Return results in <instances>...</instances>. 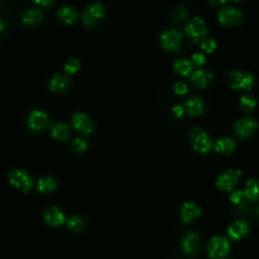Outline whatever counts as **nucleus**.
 <instances>
[{"mask_svg": "<svg viewBox=\"0 0 259 259\" xmlns=\"http://www.w3.org/2000/svg\"><path fill=\"white\" fill-rule=\"evenodd\" d=\"M77 18H78L77 12L72 7L65 6L58 11V19L66 24H72L73 22H75Z\"/></svg>", "mask_w": 259, "mask_h": 259, "instance_id": "obj_23", "label": "nucleus"}, {"mask_svg": "<svg viewBox=\"0 0 259 259\" xmlns=\"http://www.w3.org/2000/svg\"><path fill=\"white\" fill-rule=\"evenodd\" d=\"M244 195L249 200L256 201L259 199V180H249L246 183L245 190H244Z\"/></svg>", "mask_w": 259, "mask_h": 259, "instance_id": "obj_24", "label": "nucleus"}, {"mask_svg": "<svg viewBox=\"0 0 259 259\" xmlns=\"http://www.w3.org/2000/svg\"><path fill=\"white\" fill-rule=\"evenodd\" d=\"M234 1L235 2H239V1H241V0H234Z\"/></svg>", "mask_w": 259, "mask_h": 259, "instance_id": "obj_41", "label": "nucleus"}, {"mask_svg": "<svg viewBox=\"0 0 259 259\" xmlns=\"http://www.w3.org/2000/svg\"><path fill=\"white\" fill-rule=\"evenodd\" d=\"M69 84L70 79L68 76L63 74H56L49 82V89L53 92H62L69 87Z\"/></svg>", "mask_w": 259, "mask_h": 259, "instance_id": "obj_15", "label": "nucleus"}, {"mask_svg": "<svg viewBox=\"0 0 259 259\" xmlns=\"http://www.w3.org/2000/svg\"><path fill=\"white\" fill-rule=\"evenodd\" d=\"M186 18V10L183 6H178L173 13V20L175 22H180Z\"/></svg>", "mask_w": 259, "mask_h": 259, "instance_id": "obj_32", "label": "nucleus"}, {"mask_svg": "<svg viewBox=\"0 0 259 259\" xmlns=\"http://www.w3.org/2000/svg\"><path fill=\"white\" fill-rule=\"evenodd\" d=\"M192 61L195 66H201L206 63V57L203 54L196 53V54L193 55Z\"/></svg>", "mask_w": 259, "mask_h": 259, "instance_id": "obj_33", "label": "nucleus"}, {"mask_svg": "<svg viewBox=\"0 0 259 259\" xmlns=\"http://www.w3.org/2000/svg\"><path fill=\"white\" fill-rule=\"evenodd\" d=\"M64 69H65V72H66V73L73 75V74L77 73V72L79 71V69H80V63H79V61L76 60V59H71V60H69V61L65 64Z\"/></svg>", "mask_w": 259, "mask_h": 259, "instance_id": "obj_29", "label": "nucleus"}, {"mask_svg": "<svg viewBox=\"0 0 259 259\" xmlns=\"http://www.w3.org/2000/svg\"><path fill=\"white\" fill-rule=\"evenodd\" d=\"M174 69L178 74H180L182 76H189L193 72V65L188 60L179 59V60L175 61Z\"/></svg>", "mask_w": 259, "mask_h": 259, "instance_id": "obj_26", "label": "nucleus"}, {"mask_svg": "<svg viewBox=\"0 0 259 259\" xmlns=\"http://www.w3.org/2000/svg\"><path fill=\"white\" fill-rule=\"evenodd\" d=\"M191 140L194 150L199 153L206 154L212 149V140L200 128H195L193 130L191 133Z\"/></svg>", "mask_w": 259, "mask_h": 259, "instance_id": "obj_2", "label": "nucleus"}, {"mask_svg": "<svg viewBox=\"0 0 259 259\" xmlns=\"http://www.w3.org/2000/svg\"><path fill=\"white\" fill-rule=\"evenodd\" d=\"M200 215L199 208L192 203H186L183 205L181 209V218L183 222H192L194 219H196Z\"/></svg>", "mask_w": 259, "mask_h": 259, "instance_id": "obj_20", "label": "nucleus"}, {"mask_svg": "<svg viewBox=\"0 0 259 259\" xmlns=\"http://www.w3.org/2000/svg\"><path fill=\"white\" fill-rule=\"evenodd\" d=\"M160 44L167 51H178L182 44V35L176 30L165 31L160 37Z\"/></svg>", "mask_w": 259, "mask_h": 259, "instance_id": "obj_6", "label": "nucleus"}, {"mask_svg": "<svg viewBox=\"0 0 259 259\" xmlns=\"http://www.w3.org/2000/svg\"><path fill=\"white\" fill-rule=\"evenodd\" d=\"M185 109L189 112V114H191V116H194V117L201 116L205 110L203 99L196 97V96L190 98L188 102L185 103Z\"/></svg>", "mask_w": 259, "mask_h": 259, "instance_id": "obj_16", "label": "nucleus"}, {"mask_svg": "<svg viewBox=\"0 0 259 259\" xmlns=\"http://www.w3.org/2000/svg\"><path fill=\"white\" fill-rule=\"evenodd\" d=\"M240 175L241 172L238 170H227L217 180L218 189L224 192L233 190L239 180Z\"/></svg>", "mask_w": 259, "mask_h": 259, "instance_id": "obj_11", "label": "nucleus"}, {"mask_svg": "<svg viewBox=\"0 0 259 259\" xmlns=\"http://www.w3.org/2000/svg\"><path fill=\"white\" fill-rule=\"evenodd\" d=\"M255 215L257 216V217L259 218V207L256 209V211H255Z\"/></svg>", "mask_w": 259, "mask_h": 259, "instance_id": "obj_40", "label": "nucleus"}, {"mask_svg": "<svg viewBox=\"0 0 259 259\" xmlns=\"http://www.w3.org/2000/svg\"><path fill=\"white\" fill-rule=\"evenodd\" d=\"M72 125L78 133L83 136H88L94 131V125L90 118L83 112H76L72 118Z\"/></svg>", "mask_w": 259, "mask_h": 259, "instance_id": "obj_8", "label": "nucleus"}, {"mask_svg": "<svg viewBox=\"0 0 259 259\" xmlns=\"http://www.w3.org/2000/svg\"><path fill=\"white\" fill-rule=\"evenodd\" d=\"M249 232V227L248 224L244 221H238L234 223L232 226H230L228 230V234L234 240H239L246 236Z\"/></svg>", "mask_w": 259, "mask_h": 259, "instance_id": "obj_17", "label": "nucleus"}, {"mask_svg": "<svg viewBox=\"0 0 259 259\" xmlns=\"http://www.w3.org/2000/svg\"><path fill=\"white\" fill-rule=\"evenodd\" d=\"M27 127L30 128L32 131L34 132H41L43 130L46 129L48 124H49V119L47 113L39 110V109H35L33 111H31L30 116L27 118Z\"/></svg>", "mask_w": 259, "mask_h": 259, "instance_id": "obj_10", "label": "nucleus"}, {"mask_svg": "<svg viewBox=\"0 0 259 259\" xmlns=\"http://www.w3.org/2000/svg\"><path fill=\"white\" fill-rule=\"evenodd\" d=\"M208 251L212 259H224L230 251V244L223 237H215L209 243Z\"/></svg>", "mask_w": 259, "mask_h": 259, "instance_id": "obj_4", "label": "nucleus"}, {"mask_svg": "<svg viewBox=\"0 0 259 259\" xmlns=\"http://www.w3.org/2000/svg\"><path fill=\"white\" fill-rule=\"evenodd\" d=\"M44 219L46 223L52 227L60 226L64 223L65 217L62 211L56 207H52L48 209L44 214Z\"/></svg>", "mask_w": 259, "mask_h": 259, "instance_id": "obj_14", "label": "nucleus"}, {"mask_svg": "<svg viewBox=\"0 0 259 259\" xmlns=\"http://www.w3.org/2000/svg\"><path fill=\"white\" fill-rule=\"evenodd\" d=\"M236 148V143L231 138H221L215 144V150L221 154H230Z\"/></svg>", "mask_w": 259, "mask_h": 259, "instance_id": "obj_22", "label": "nucleus"}, {"mask_svg": "<svg viewBox=\"0 0 259 259\" xmlns=\"http://www.w3.org/2000/svg\"><path fill=\"white\" fill-rule=\"evenodd\" d=\"M44 16L40 9L26 10L22 16V22L26 26H35L43 22Z\"/></svg>", "mask_w": 259, "mask_h": 259, "instance_id": "obj_18", "label": "nucleus"}, {"mask_svg": "<svg viewBox=\"0 0 259 259\" xmlns=\"http://www.w3.org/2000/svg\"><path fill=\"white\" fill-rule=\"evenodd\" d=\"M182 248L183 250L189 253H194L198 250L199 248V237L196 233H189L186 235L182 241Z\"/></svg>", "mask_w": 259, "mask_h": 259, "instance_id": "obj_19", "label": "nucleus"}, {"mask_svg": "<svg viewBox=\"0 0 259 259\" xmlns=\"http://www.w3.org/2000/svg\"><path fill=\"white\" fill-rule=\"evenodd\" d=\"M172 111H173L174 116L176 118H181L183 114H184V108L181 107V106H176L173 108V109H172Z\"/></svg>", "mask_w": 259, "mask_h": 259, "instance_id": "obj_37", "label": "nucleus"}, {"mask_svg": "<svg viewBox=\"0 0 259 259\" xmlns=\"http://www.w3.org/2000/svg\"><path fill=\"white\" fill-rule=\"evenodd\" d=\"M56 188H57V182L51 176L43 177L38 182V190L42 194H51L56 190Z\"/></svg>", "mask_w": 259, "mask_h": 259, "instance_id": "obj_25", "label": "nucleus"}, {"mask_svg": "<svg viewBox=\"0 0 259 259\" xmlns=\"http://www.w3.org/2000/svg\"><path fill=\"white\" fill-rule=\"evenodd\" d=\"M106 14V8L102 3H93L86 8L82 16L83 23L88 26H94L99 21H102Z\"/></svg>", "mask_w": 259, "mask_h": 259, "instance_id": "obj_3", "label": "nucleus"}, {"mask_svg": "<svg viewBox=\"0 0 259 259\" xmlns=\"http://www.w3.org/2000/svg\"><path fill=\"white\" fill-rule=\"evenodd\" d=\"M51 134L54 139L60 142H66L70 137V128L65 123H58L53 126Z\"/></svg>", "mask_w": 259, "mask_h": 259, "instance_id": "obj_21", "label": "nucleus"}, {"mask_svg": "<svg viewBox=\"0 0 259 259\" xmlns=\"http://www.w3.org/2000/svg\"><path fill=\"white\" fill-rule=\"evenodd\" d=\"M189 88H188V86H186L185 83L183 82H177L174 86V91L176 94H179V95H183L185 94L186 92H188Z\"/></svg>", "mask_w": 259, "mask_h": 259, "instance_id": "obj_35", "label": "nucleus"}, {"mask_svg": "<svg viewBox=\"0 0 259 259\" xmlns=\"http://www.w3.org/2000/svg\"><path fill=\"white\" fill-rule=\"evenodd\" d=\"M4 28H5V23L1 19H0V35L4 32Z\"/></svg>", "mask_w": 259, "mask_h": 259, "instance_id": "obj_39", "label": "nucleus"}, {"mask_svg": "<svg viewBox=\"0 0 259 259\" xmlns=\"http://www.w3.org/2000/svg\"><path fill=\"white\" fill-rule=\"evenodd\" d=\"M88 148V144L84 139L82 138H77L73 142V149L77 153H82L84 151L87 150Z\"/></svg>", "mask_w": 259, "mask_h": 259, "instance_id": "obj_31", "label": "nucleus"}, {"mask_svg": "<svg viewBox=\"0 0 259 259\" xmlns=\"http://www.w3.org/2000/svg\"><path fill=\"white\" fill-rule=\"evenodd\" d=\"M245 196L244 195V192H241V191H238V192H235L232 194L231 197H230V199H231V201L233 204L235 205H240L242 203V199L243 197Z\"/></svg>", "mask_w": 259, "mask_h": 259, "instance_id": "obj_34", "label": "nucleus"}, {"mask_svg": "<svg viewBox=\"0 0 259 259\" xmlns=\"http://www.w3.org/2000/svg\"><path fill=\"white\" fill-rule=\"evenodd\" d=\"M254 76L241 71H233L228 76V83L233 89L249 90L253 87Z\"/></svg>", "mask_w": 259, "mask_h": 259, "instance_id": "obj_1", "label": "nucleus"}, {"mask_svg": "<svg viewBox=\"0 0 259 259\" xmlns=\"http://www.w3.org/2000/svg\"><path fill=\"white\" fill-rule=\"evenodd\" d=\"M34 2L42 7H50L54 4L55 0H34Z\"/></svg>", "mask_w": 259, "mask_h": 259, "instance_id": "obj_36", "label": "nucleus"}, {"mask_svg": "<svg viewBox=\"0 0 259 259\" xmlns=\"http://www.w3.org/2000/svg\"><path fill=\"white\" fill-rule=\"evenodd\" d=\"M185 34L193 42H199L200 40H204L207 35V26L200 18H194L191 21V22L185 27Z\"/></svg>", "mask_w": 259, "mask_h": 259, "instance_id": "obj_5", "label": "nucleus"}, {"mask_svg": "<svg viewBox=\"0 0 259 259\" xmlns=\"http://www.w3.org/2000/svg\"><path fill=\"white\" fill-rule=\"evenodd\" d=\"M200 48L207 53H213L216 50V48H217V43L212 39L206 38L200 42Z\"/></svg>", "mask_w": 259, "mask_h": 259, "instance_id": "obj_30", "label": "nucleus"}, {"mask_svg": "<svg viewBox=\"0 0 259 259\" xmlns=\"http://www.w3.org/2000/svg\"><path fill=\"white\" fill-rule=\"evenodd\" d=\"M228 0H209V2L214 5V6H217V5H222L224 3H226Z\"/></svg>", "mask_w": 259, "mask_h": 259, "instance_id": "obj_38", "label": "nucleus"}, {"mask_svg": "<svg viewBox=\"0 0 259 259\" xmlns=\"http://www.w3.org/2000/svg\"><path fill=\"white\" fill-rule=\"evenodd\" d=\"M257 103L256 99L251 95H243L240 98V107L246 111H251L255 108Z\"/></svg>", "mask_w": 259, "mask_h": 259, "instance_id": "obj_28", "label": "nucleus"}, {"mask_svg": "<svg viewBox=\"0 0 259 259\" xmlns=\"http://www.w3.org/2000/svg\"><path fill=\"white\" fill-rule=\"evenodd\" d=\"M235 133L241 139L251 137L258 129L257 122L252 118H244L235 125Z\"/></svg>", "mask_w": 259, "mask_h": 259, "instance_id": "obj_9", "label": "nucleus"}, {"mask_svg": "<svg viewBox=\"0 0 259 259\" xmlns=\"http://www.w3.org/2000/svg\"><path fill=\"white\" fill-rule=\"evenodd\" d=\"M218 20L220 23L226 26L237 25L242 20V14L240 10L235 7H226L220 10L218 14Z\"/></svg>", "mask_w": 259, "mask_h": 259, "instance_id": "obj_12", "label": "nucleus"}, {"mask_svg": "<svg viewBox=\"0 0 259 259\" xmlns=\"http://www.w3.org/2000/svg\"><path fill=\"white\" fill-rule=\"evenodd\" d=\"M9 180L14 188L21 190L23 193H27L33 188V179L22 170H13L9 175Z\"/></svg>", "mask_w": 259, "mask_h": 259, "instance_id": "obj_7", "label": "nucleus"}, {"mask_svg": "<svg viewBox=\"0 0 259 259\" xmlns=\"http://www.w3.org/2000/svg\"><path fill=\"white\" fill-rule=\"evenodd\" d=\"M68 228L75 233H79L83 231L85 228V222L82 218L78 217V216H73L68 220Z\"/></svg>", "mask_w": 259, "mask_h": 259, "instance_id": "obj_27", "label": "nucleus"}, {"mask_svg": "<svg viewBox=\"0 0 259 259\" xmlns=\"http://www.w3.org/2000/svg\"><path fill=\"white\" fill-rule=\"evenodd\" d=\"M213 73L206 69H198L192 75V82L198 88H205L212 82Z\"/></svg>", "mask_w": 259, "mask_h": 259, "instance_id": "obj_13", "label": "nucleus"}]
</instances>
